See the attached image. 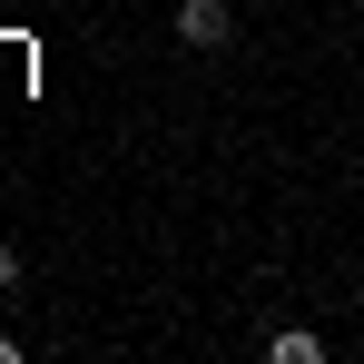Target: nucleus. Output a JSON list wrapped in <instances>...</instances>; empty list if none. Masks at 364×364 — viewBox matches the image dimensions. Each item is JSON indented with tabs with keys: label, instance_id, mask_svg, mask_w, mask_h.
I'll return each instance as SVG.
<instances>
[{
	"label": "nucleus",
	"instance_id": "f257e3e1",
	"mask_svg": "<svg viewBox=\"0 0 364 364\" xmlns=\"http://www.w3.org/2000/svg\"><path fill=\"white\" fill-rule=\"evenodd\" d=\"M178 40H187V50H227V40H237V0H187Z\"/></svg>",
	"mask_w": 364,
	"mask_h": 364
},
{
	"label": "nucleus",
	"instance_id": "f03ea898",
	"mask_svg": "<svg viewBox=\"0 0 364 364\" xmlns=\"http://www.w3.org/2000/svg\"><path fill=\"white\" fill-rule=\"evenodd\" d=\"M266 355H276V364H315V355H325V335H315V325H286Z\"/></svg>",
	"mask_w": 364,
	"mask_h": 364
},
{
	"label": "nucleus",
	"instance_id": "7ed1b4c3",
	"mask_svg": "<svg viewBox=\"0 0 364 364\" xmlns=\"http://www.w3.org/2000/svg\"><path fill=\"white\" fill-rule=\"evenodd\" d=\"M10 286H20V256H10V246H0V296H10Z\"/></svg>",
	"mask_w": 364,
	"mask_h": 364
}]
</instances>
